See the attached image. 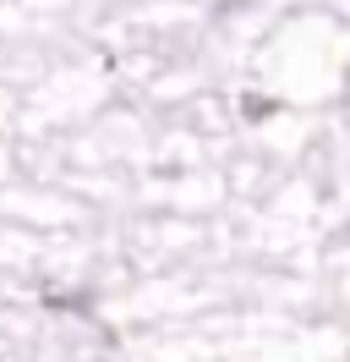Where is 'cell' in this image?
Segmentation results:
<instances>
[]
</instances>
